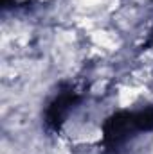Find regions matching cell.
Wrapping results in <instances>:
<instances>
[{"mask_svg": "<svg viewBox=\"0 0 153 154\" xmlns=\"http://www.w3.org/2000/svg\"><path fill=\"white\" fill-rule=\"evenodd\" d=\"M139 133L135 111L114 113L103 122V149L110 154H117Z\"/></svg>", "mask_w": 153, "mask_h": 154, "instance_id": "1", "label": "cell"}, {"mask_svg": "<svg viewBox=\"0 0 153 154\" xmlns=\"http://www.w3.org/2000/svg\"><path fill=\"white\" fill-rule=\"evenodd\" d=\"M83 95L77 91L72 84H61L60 91L54 95V99L49 102L45 115H43V122L47 125L49 131H60L61 125L65 124V120L69 118L70 111L81 102Z\"/></svg>", "mask_w": 153, "mask_h": 154, "instance_id": "2", "label": "cell"}, {"mask_svg": "<svg viewBox=\"0 0 153 154\" xmlns=\"http://www.w3.org/2000/svg\"><path fill=\"white\" fill-rule=\"evenodd\" d=\"M135 120H137L141 133L153 131V106L146 108V109H141V111H135Z\"/></svg>", "mask_w": 153, "mask_h": 154, "instance_id": "3", "label": "cell"}]
</instances>
